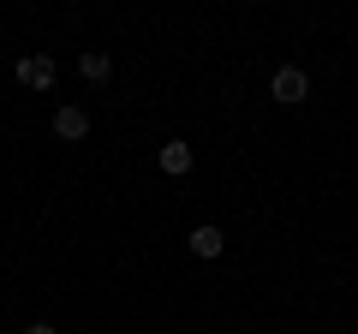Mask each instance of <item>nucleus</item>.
Returning <instances> with one entry per match:
<instances>
[{
	"mask_svg": "<svg viewBox=\"0 0 358 334\" xmlns=\"http://www.w3.org/2000/svg\"><path fill=\"white\" fill-rule=\"evenodd\" d=\"M24 334H60V328H54V322H30Z\"/></svg>",
	"mask_w": 358,
	"mask_h": 334,
	"instance_id": "7",
	"label": "nucleus"
},
{
	"mask_svg": "<svg viewBox=\"0 0 358 334\" xmlns=\"http://www.w3.org/2000/svg\"><path fill=\"white\" fill-rule=\"evenodd\" d=\"M268 96H275V102H287V108H299L310 96V78L299 72V66H281V72H275V84H268Z\"/></svg>",
	"mask_w": 358,
	"mask_h": 334,
	"instance_id": "1",
	"label": "nucleus"
},
{
	"mask_svg": "<svg viewBox=\"0 0 358 334\" xmlns=\"http://www.w3.org/2000/svg\"><path fill=\"white\" fill-rule=\"evenodd\" d=\"M155 167H162L167 180H179V173H192V143H162V150H155Z\"/></svg>",
	"mask_w": 358,
	"mask_h": 334,
	"instance_id": "3",
	"label": "nucleus"
},
{
	"mask_svg": "<svg viewBox=\"0 0 358 334\" xmlns=\"http://www.w3.org/2000/svg\"><path fill=\"white\" fill-rule=\"evenodd\" d=\"M185 245H192V257H221V245H227V239H221V227H192Z\"/></svg>",
	"mask_w": 358,
	"mask_h": 334,
	"instance_id": "5",
	"label": "nucleus"
},
{
	"mask_svg": "<svg viewBox=\"0 0 358 334\" xmlns=\"http://www.w3.org/2000/svg\"><path fill=\"white\" fill-rule=\"evenodd\" d=\"M78 72H84V78H90V84H102V78H108V72H114V60H108V54H102V48H90V54H84V60H78Z\"/></svg>",
	"mask_w": 358,
	"mask_h": 334,
	"instance_id": "6",
	"label": "nucleus"
},
{
	"mask_svg": "<svg viewBox=\"0 0 358 334\" xmlns=\"http://www.w3.org/2000/svg\"><path fill=\"white\" fill-rule=\"evenodd\" d=\"M84 131H90V114H84V108H60V114H54V138L78 143Z\"/></svg>",
	"mask_w": 358,
	"mask_h": 334,
	"instance_id": "4",
	"label": "nucleus"
},
{
	"mask_svg": "<svg viewBox=\"0 0 358 334\" xmlns=\"http://www.w3.org/2000/svg\"><path fill=\"white\" fill-rule=\"evenodd\" d=\"M18 84H24V90H48L54 84V60L48 54H24V60H18Z\"/></svg>",
	"mask_w": 358,
	"mask_h": 334,
	"instance_id": "2",
	"label": "nucleus"
}]
</instances>
